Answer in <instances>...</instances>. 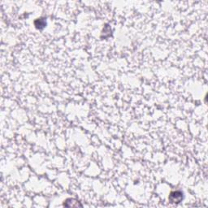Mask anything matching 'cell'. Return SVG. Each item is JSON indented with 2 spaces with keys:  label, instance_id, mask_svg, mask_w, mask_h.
Returning <instances> with one entry per match:
<instances>
[{
  "label": "cell",
  "instance_id": "cell-1",
  "mask_svg": "<svg viewBox=\"0 0 208 208\" xmlns=\"http://www.w3.org/2000/svg\"><path fill=\"white\" fill-rule=\"evenodd\" d=\"M182 198H183V194L179 191L172 193L169 197V200L171 202H173V203H178L182 200Z\"/></svg>",
  "mask_w": 208,
  "mask_h": 208
},
{
  "label": "cell",
  "instance_id": "cell-2",
  "mask_svg": "<svg viewBox=\"0 0 208 208\" xmlns=\"http://www.w3.org/2000/svg\"><path fill=\"white\" fill-rule=\"evenodd\" d=\"M64 206H68V207H71V206L77 207V206H82V205L79 202L77 201V200H75V199H68V200L64 202Z\"/></svg>",
  "mask_w": 208,
  "mask_h": 208
}]
</instances>
